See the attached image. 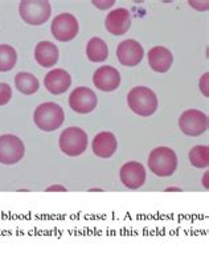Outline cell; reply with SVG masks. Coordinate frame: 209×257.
I'll list each match as a JSON object with an SVG mask.
<instances>
[{
  "mask_svg": "<svg viewBox=\"0 0 209 257\" xmlns=\"http://www.w3.org/2000/svg\"><path fill=\"white\" fill-rule=\"evenodd\" d=\"M33 121L43 132H55L61 127L65 121L63 107L55 102H44L36 107L33 113Z\"/></svg>",
  "mask_w": 209,
  "mask_h": 257,
  "instance_id": "1",
  "label": "cell"
},
{
  "mask_svg": "<svg viewBox=\"0 0 209 257\" xmlns=\"http://www.w3.org/2000/svg\"><path fill=\"white\" fill-rule=\"evenodd\" d=\"M127 103L132 111L140 117H150L158 109V97L146 86H135L129 92Z\"/></svg>",
  "mask_w": 209,
  "mask_h": 257,
  "instance_id": "2",
  "label": "cell"
},
{
  "mask_svg": "<svg viewBox=\"0 0 209 257\" xmlns=\"http://www.w3.org/2000/svg\"><path fill=\"white\" fill-rule=\"evenodd\" d=\"M148 167L158 177H171L177 169L176 153L169 147H156L150 153Z\"/></svg>",
  "mask_w": 209,
  "mask_h": 257,
  "instance_id": "3",
  "label": "cell"
},
{
  "mask_svg": "<svg viewBox=\"0 0 209 257\" xmlns=\"http://www.w3.org/2000/svg\"><path fill=\"white\" fill-rule=\"evenodd\" d=\"M19 14L27 24L43 26L51 18V3L47 0H23L19 4Z\"/></svg>",
  "mask_w": 209,
  "mask_h": 257,
  "instance_id": "4",
  "label": "cell"
},
{
  "mask_svg": "<svg viewBox=\"0 0 209 257\" xmlns=\"http://www.w3.org/2000/svg\"><path fill=\"white\" fill-rule=\"evenodd\" d=\"M60 150L69 157H78L84 154L88 147V134L80 127L65 128L59 140Z\"/></svg>",
  "mask_w": 209,
  "mask_h": 257,
  "instance_id": "5",
  "label": "cell"
},
{
  "mask_svg": "<svg viewBox=\"0 0 209 257\" xmlns=\"http://www.w3.org/2000/svg\"><path fill=\"white\" fill-rule=\"evenodd\" d=\"M26 154V146L19 137L14 134L0 136V163L2 165H16Z\"/></svg>",
  "mask_w": 209,
  "mask_h": 257,
  "instance_id": "6",
  "label": "cell"
},
{
  "mask_svg": "<svg viewBox=\"0 0 209 257\" xmlns=\"http://www.w3.org/2000/svg\"><path fill=\"white\" fill-rule=\"evenodd\" d=\"M209 119L205 113L197 109H189L185 110L179 118L180 130L189 137L201 136L202 133L208 130Z\"/></svg>",
  "mask_w": 209,
  "mask_h": 257,
  "instance_id": "7",
  "label": "cell"
},
{
  "mask_svg": "<svg viewBox=\"0 0 209 257\" xmlns=\"http://www.w3.org/2000/svg\"><path fill=\"white\" fill-rule=\"evenodd\" d=\"M51 30L56 40L66 43V41H72L77 36L80 26H78L76 16L65 12V14H60L53 19Z\"/></svg>",
  "mask_w": 209,
  "mask_h": 257,
  "instance_id": "8",
  "label": "cell"
},
{
  "mask_svg": "<svg viewBox=\"0 0 209 257\" xmlns=\"http://www.w3.org/2000/svg\"><path fill=\"white\" fill-rule=\"evenodd\" d=\"M98 98H97L96 93L93 92L92 89L81 88L74 89L69 97V105L76 113L80 114H88L92 113L97 107Z\"/></svg>",
  "mask_w": 209,
  "mask_h": 257,
  "instance_id": "9",
  "label": "cell"
},
{
  "mask_svg": "<svg viewBox=\"0 0 209 257\" xmlns=\"http://www.w3.org/2000/svg\"><path fill=\"white\" fill-rule=\"evenodd\" d=\"M144 49L136 40L122 41L117 48V57L119 63L125 66H136L143 60Z\"/></svg>",
  "mask_w": 209,
  "mask_h": 257,
  "instance_id": "10",
  "label": "cell"
},
{
  "mask_svg": "<svg viewBox=\"0 0 209 257\" xmlns=\"http://www.w3.org/2000/svg\"><path fill=\"white\" fill-rule=\"evenodd\" d=\"M121 182L130 190H138L146 182V170L139 162H129L121 167Z\"/></svg>",
  "mask_w": 209,
  "mask_h": 257,
  "instance_id": "11",
  "label": "cell"
},
{
  "mask_svg": "<svg viewBox=\"0 0 209 257\" xmlns=\"http://www.w3.org/2000/svg\"><path fill=\"white\" fill-rule=\"evenodd\" d=\"M105 27L107 32L115 36L125 35L131 27V15L126 8H118L109 12L105 19Z\"/></svg>",
  "mask_w": 209,
  "mask_h": 257,
  "instance_id": "12",
  "label": "cell"
},
{
  "mask_svg": "<svg viewBox=\"0 0 209 257\" xmlns=\"http://www.w3.org/2000/svg\"><path fill=\"white\" fill-rule=\"evenodd\" d=\"M93 82L102 92H113L121 85V74L113 66L103 65L96 70Z\"/></svg>",
  "mask_w": 209,
  "mask_h": 257,
  "instance_id": "13",
  "label": "cell"
},
{
  "mask_svg": "<svg viewBox=\"0 0 209 257\" xmlns=\"http://www.w3.org/2000/svg\"><path fill=\"white\" fill-rule=\"evenodd\" d=\"M72 85V77L65 69L57 68V69L51 70L44 77V86L49 93L60 96L65 93Z\"/></svg>",
  "mask_w": 209,
  "mask_h": 257,
  "instance_id": "14",
  "label": "cell"
},
{
  "mask_svg": "<svg viewBox=\"0 0 209 257\" xmlns=\"http://www.w3.org/2000/svg\"><path fill=\"white\" fill-rule=\"evenodd\" d=\"M93 153L99 158L107 159L115 154L118 149V141L113 133L102 132L98 133L92 144Z\"/></svg>",
  "mask_w": 209,
  "mask_h": 257,
  "instance_id": "15",
  "label": "cell"
},
{
  "mask_svg": "<svg viewBox=\"0 0 209 257\" xmlns=\"http://www.w3.org/2000/svg\"><path fill=\"white\" fill-rule=\"evenodd\" d=\"M173 63V56L171 51L164 47H154L148 52V64L151 69L158 73H165L171 69Z\"/></svg>",
  "mask_w": 209,
  "mask_h": 257,
  "instance_id": "16",
  "label": "cell"
},
{
  "mask_svg": "<svg viewBox=\"0 0 209 257\" xmlns=\"http://www.w3.org/2000/svg\"><path fill=\"white\" fill-rule=\"evenodd\" d=\"M35 60L43 68H52L59 61V48L51 41H40L35 48Z\"/></svg>",
  "mask_w": 209,
  "mask_h": 257,
  "instance_id": "17",
  "label": "cell"
},
{
  "mask_svg": "<svg viewBox=\"0 0 209 257\" xmlns=\"http://www.w3.org/2000/svg\"><path fill=\"white\" fill-rule=\"evenodd\" d=\"M86 56L92 63H103L109 57L107 44L99 37H93L86 44Z\"/></svg>",
  "mask_w": 209,
  "mask_h": 257,
  "instance_id": "18",
  "label": "cell"
},
{
  "mask_svg": "<svg viewBox=\"0 0 209 257\" xmlns=\"http://www.w3.org/2000/svg\"><path fill=\"white\" fill-rule=\"evenodd\" d=\"M15 86L20 93L26 94V96H31L39 90L40 82H39L36 76H33L32 73L20 72L15 76Z\"/></svg>",
  "mask_w": 209,
  "mask_h": 257,
  "instance_id": "19",
  "label": "cell"
},
{
  "mask_svg": "<svg viewBox=\"0 0 209 257\" xmlns=\"http://www.w3.org/2000/svg\"><path fill=\"white\" fill-rule=\"evenodd\" d=\"M18 53L8 44H0V72H10L16 66Z\"/></svg>",
  "mask_w": 209,
  "mask_h": 257,
  "instance_id": "20",
  "label": "cell"
},
{
  "mask_svg": "<svg viewBox=\"0 0 209 257\" xmlns=\"http://www.w3.org/2000/svg\"><path fill=\"white\" fill-rule=\"evenodd\" d=\"M189 162L196 169H206L209 166V147L194 146L189 151Z\"/></svg>",
  "mask_w": 209,
  "mask_h": 257,
  "instance_id": "21",
  "label": "cell"
},
{
  "mask_svg": "<svg viewBox=\"0 0 209 257\" xmlns=\"http://www.w3.org/2000/svg\"><path fill=\"white\" fill-rule=\"evenodd\" d=\"M12 99V88L7 82H0V106L7 105Z\"/></svg>",
  "mask_w": 209,
  "mask_h": 257,
  "instance_id": "22",
  "label": "cell"
},
{
  "mask_svg": "<svg viewBox=\"0 0 209 257\" xmlns=\"http://www.w3.org/2000/svg\"><path fill=\"white\" fill-rule=\"evenodd\" d=\"M208 81H209V73H204L200 78V90L204 94V97L208 98L209 97V86H208Z\"/></svg>",
  "mask_w": 209,
  "mask_h": 257,
  "instance_id": "23",
  "label": "cell"
},
{
  "mask_svg": "<svg viewBox=\"0 0 209 257\" xmlns=\"http://www.w3.org/2000/svg\"><path fill=\"white\" fill-rule=\"evenodd\" d=\"M189 6L200 12L206 11L209 8V3L206 0H204V2H200V0H189Z\"/></svg>",
  "mask_w": 209,
  "mask_h": 257,
  "instance_id": "24",
  "label": "cell"
},
{
  "mask_svg": "<svg viewBox=\"0 0 209 257\" xmlns=\"http://www.w3.org/2000/svg\"><path fill=\"white\" fill-rule=\"evenodd\" d=\"M93 4L96 6L97 8H99V10H107V8L113 7L114 4H115V2L114 0H94L93 2Z\"/></svg>",
  "mask_w": 209,
  "mask_h": 257,
  "instance_id": "25",
  "label": "cell"
},
{
  "mask_svg": "<svg viewBox=\"0 0 209 257\" xmlns=\"http://www.w3.org/2000/svg\"><path fill=\"white\" fill-rule=\"evenodd\" d=\"M51 191L66 192V187L65 186H60V184H55V186H51V187L47 188V192H51Z\"/></svg>",
  "mask_w": 209,
  "mask_h": 257,
  "instance_id": "26",
  "label": "cell"
},
{
  "mask_svg": "<svg viewBox=\"0 0 209 257\" xmlns=\"http://www.w3.org/2000/svg\"><path fill=\"white\" fill-rule=\"evenodd\" d=\"M202 183H204V187L206 188V190H208V173H205L204 174V178H202Z\"/></svg>",
  "mask_w": 209,
  "mask_h": 257,
  "instance_id": "27",
  "label": "cell"
},
{
  "mask_svg": "<svg viewBox=\"0 0 209 257\" xmlns=\"http://www.w3.org/2000/svg\"><path fill=\"white\" fill-rule=\"evenodd\" d=\"M165 191H181V188H177V187H171V188H167Z\"/></svg>",
  "mask_w": 209,
  "mask_h": 257,
  "instance_id": "28",
  "label": "cell"
}]
</instances>
